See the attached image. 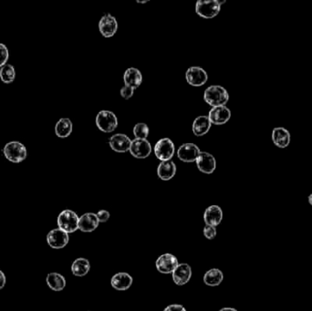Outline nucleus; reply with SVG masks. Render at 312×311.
I'll list each match as a JSON object with an SVG mask.
<instances>
[{
    "label": "nucleus",
    "instance_id": "1",
    "mask_svg": "<svg viewBox=\"0 0 312 311\" xmlns=\"http://www.w3.org/2000/svg\"><path fill=\"white\" fill-rule=\"evenodd\" d=\"M204 100L213 108L226 106L227 101H229V94L225 88L219 85H212L204 91Z\"/></svg>",
    "mask_w": 312,
    "mask_h": 311
},
{
    "label": "nucleus",
    "instance_id": "2",
    "mask_svg": "<svg viewBox=\"0 0 312 311\" xmlns=\"http://www.w3.org/2000/svg\"><path fill=\"white\" fill-rule=\"evenodd\" d=\"M3 154L5 158L9 162L19 164L27 158V148L20 142H9L3 148Z\"/></svg>",
    "mask_w": 312,
    "mask_h": 311
},
{
    "label": "nucleus",
    "instance_id": "3",
    "mask_svg": "<svg viewBox=\"0 0 312 311\" xmlns=\"http://www.w3.org/2000/svg\"><path fill=\"white\" fill-rule=\"evenodd\" d=\"M79 220L80 217L73 210L62 211L58 216V226L67 234L74 233L79 229Z\"/></svg>",
    "mask_w": 312,
    "mask_h": 311
},
{
    "label": "nucleus",
    "instance_id": "4",
    "mask_svg": "<svg viewBox=\"0 0 312 311\" xmlns=\"http://www.w3.org/2000/svg\"><path fill=\"white\" fill-rule=\"evenodd\" d=\"M221 10L217 0H199L195 5L196 14L204 19H213L217 17Z\"/></svg>",
    "mask_w": 312,
    "mask_h": 311
},
{
    "label": "nucleus",
    "instance_id": "5",
    "mask_svg": "<svg viewBox=\"0 0 312 311\" xmlns=\"http://www.w3.org/2000/svg\"><path fill=\"white\" fill-rule=\"evenodd\" d=\"M96 125L103 133H112L117 128V117L113 111L100 110L96 116Z\"/></svg>",
    "mask_w": 312,
    "mask_h": 311
},
{
    "label": "nucleus",
    "instance_id": "6",
    "mask_svg": "<svg viewBox=\"0 0 312 311\" xmlns=\"http://www.w3.org/2000/svg\"><path fill=\"white\" fill-rule=\"evenodd\" d=\"M176 148L171 139L163 138L156 142L154 146V154L156 158L162 162H167L172 158Z\"/></svg>",
    "mask_w": 312,
    "mask_h": 311
},
{
    "label": "nucleus",
    "instance_id": "7",
    "mask_svg": "<svg viewBox=\"0 0 312 311\" xmlns=\"http://www.w3.org/2000/svg\"><path fill=\"white\" fill-rule=\"evenodd\" d=\"M68 234L64 232L61 229H53L47 235L48 245L54 249L63 248L68 245Z\"/></svg>",
    "mask_w": 312,
    "mask_h": 311
},
{
    "label": "nucleus",
    "instance_id": "8",
    "mask_svg": "<svg viewBox=\"0 0 312 311\" xmlns=\"http://www.w3.org/2000/svg\"><path fill=\"white\" fill-rule=\"evenodd\" d=\"M130 152L138 159H145L151 154L152 146L147 139H134L131 141Z\"/></svg>",
    "mask_w": 312,
    "mask_h": 311
},
{
    "label": "nucleus",
    "instance_id": "9",
    "mask_svg": "<svg viewBox=\"0 0 312 311\" xmlns=\"http://www.w3.org/2000/svg\"><path fill=\"white\" fill-rule=\"evenodd\" d=\"M178 265L179 263L177 256H174L172 254H163L162 256H159L158 259L155 263L157 270L163 274H171Z\"/></svg>",
    "mask_w": 312,
    "mask_h": 311
},
{
    "label": "nucleus",
    "instance_id": "10",
    "mask_svg": "<svg viewBox=\"0 0 312 311\" xmlns=\"http://www.w3.org/2000/svg\"><path fill=\"white\" fill-rule=\"evenodd\" d=\"M187 83L194 87H201L207 82L206 71L199 67H191L186 73Z\"/></svg>",
    "mask_w": 312,
    "mask_h": 311
},
{
    "label": "nucleus",
    "instance_id": "11",
    "mask_svg": "<svg viewBox=\"0 0 312 311\" xmlns=\"http://www.w3.org/2000/svg\"><path fill=\"white\" fill-rule=\"evenodd\" d=\"M195 162L198 170L204 174H213L217 167V161L215 157L206 151H201Z\"/></svg>",
    "mask_w": 312,
    "mask_h": 311
},
{
    "label": "nucleus",
    "instance_id": "12",
    "mask_svg": "<svg viewBox=\"0 0 312 311\" xmlns=\"http://www.w3.org/2000/svg\"><path fill=\"white\" fill-rule=\"evenodd\" d=\"M199 148L195 143H184L177 151V157L184 163L195 162L200 154Z\"/></svg>",
    "mask_w": 312,
    "mask_h": 311
},
{
    "label": "nucleus",
    "instance_id": "13",
    "mask_svg": "<svg viewBox=\"0 0 312 311\" xmlns=\"http://www.w3.org/2000/svg\"><path fill=\"white\" fill-rule=\"evenodd\" d=\"M208 118L211 124L215 125H223L226 124L231 118V110L226 106L214 107L209 111Z\"/></svg>",
    "mask_w": 312,
    "mask_h": 311
},
{
    "label": "nucleus",
    "instance_id": "14",
    "mask_svg": "<svg viewBox=\"0 0 312 311\" xmlns=\"http://www.w3.org/2000/svg\"><path fill=\"white\" fill-rule=\"evenodd\" d=\"M131 143V139L122 133L114 134L109 140V144L111 149L117 152H126L130 151Z\"/></svg>",
    "mask_w": 312,
    "mask_h": 311
},
{
    "label": "nucleus",
    "instance_id": "15",
    "mask_svg": "<svg viewBox=\"0 0 312 311\" xmlns=\"http://www.w3.org/2000/svg\"><path fill=\"white\" fill-rule=\"evenodd\" d=\"M99 28L103 37H112L117 32V20L112 15H105L100 20Z\"/></svg>",
    "mask_w": 312,
    "mask_h": 311
},
{
    "label": "nucleus",
    "instance_id": "16",
    "mask_svg": "<svg viewBox=\"0 0 312 311\" xmlns=\"http://www.w3.org/2000/svg\"><path fill=\"white\" fill-rule=\"evenodd\" d=\"M192 277V268L186 263L177 265V268L172 272V280L178 286H183L189 282Z\"/></svg>",
    "mask_w": 312,
    "mask_h": 311
},
{
    "label": "nucleus",
    "instance_id": "17",
    "mask_svg": "<svg viewBox=\"0 0 312 311\" xmlns=\"http://www.w3.org/2000/svg\"><path fill=\"white\" fill-rule=\"evenodd\" d=\"M99 224H100V222H99L96 214L86 213L80 217L79 229L82 232L90 233V232H93L94 230H96V228L99 226Z\"/></svg>",
    "mask_w": 312,
    "mask_h": 311
},
{
    "label": "nucleus",
    "instance_id": "18",
    "mask_svg": "<svg viewBox=\"0 0 312 311\" xmlns=\"http://www.w3.org/2000/svg\"><path fill=\"white\" fill-rule=\"evenodd\" d=\"M272 141L279 148L284 149L290 145L291 135L287 129L283 127H276L272 132Z\"/></svg>",
    "mask_w": 312,
    "mask_h": 311
},
{
    "label": "nucleus",
    "instance_id": "19",
    "mask_svg": "<svg viewBox=\"0 0 312 311\" xmlns=\"http://www.w3.org/2000/svg\"><path fill=\"white\" fill-rule=\"evenodd\" d=\"M223 219V211L218 206H211L204 211V220L206 225L217 226Z\"/></svg>",
    "mask_w": 312,
    "mask_h": 311
},
{
    "label": "nucleus",
    "instance_id": "20",
    "mask_svg": "<svg viewBox=\"0 0 312 311\" xmlns=\"http://www.w3.org/2000/svg\"><path fill=\"white\" fill-rule=\"evenodd\" d=\"M111 285L116 290H127L132 285V278L125 272H120L114 275L111 279Z\"/></svg>",
    "mask_w": 312,
    "mask_h": 311
},
{
    "label": "nucleus",
    "instance_id": "21",
    "mask_svg": "<svg viewBox=\"0 0 312 311\" xmlns=\"http://www.w3.org/2000/svg\"><path fill=\"white\" fill-rule=\"evenodd\" d=\"M123 81L125 83V86L136 90L143 83V75L139 69L130 68L125 71L123 76Z\"/></svg>",
    "mask_w": 312,
    "mask_h": 311
},
{
    "label": "nucleus",
    "instance_id": "22",
    "mask_svg": "<svg viewBox=\"0 0 312 311\" xmlns=\"http://www.w3.org/2000/svg\"><path fill=\"white\" fill-rule=\"evenodd\" d=\"M211 122L208 118L207 116H198L193 123V133L195 136H204V134L209 132V130L211 128Z\"/></svg>",
    "mask_w": 312,
    "mask_h": 311
},
{
    "label": "nucleus",
    "instance_id": "23",
    "mask_svg": "<svg viewBox=\"0 0 312 311\" xmlns=\"http://www.w3.org/2000/svg\"><path fill=\"white\" fill-rule=\"evenodd\" d=\"M176 174H177V165L172 161L162 162L159 165L157 174L159 178L162 179L163 181L171 180Z\"/></svg>",
    "mask_w": 312,
    "mask_h": 311
},
{
    "label": "nucleus",
    "instance_id": "24",
    "mask_svg": "<svg viewBox=\"0 0 312 311\" xmlns=\"http://www.w3.org/2000/svg\"><path fill=\"white\" fill-rule=\"evenodd\" d=\"M47 285L49 288L54 291H61L66 287V279L62 275L52 272L47 276L46 279Z\"/></svg>",
    "mask_w": 312,
    "mask_h": 311
},
{
    "label": "nucleus",
    "instance_id": "25",
    "mask_svg": "<svg viewBox=\"0 0 312 311\" xmlns=\"http://www.w3.org/2000/svg\"><path fill=\"white\" fill-rule=\"evenodd\" d=\"M73 125L71 120L61 118L56 124L55 133L59 138H67L73 133Z\"/></svg>",
    "mask_w": 312,
    "mask_h": 311
},
{
    "label": "nucleus",
    "instance_id": "26",
    "mask_svg": "<svg viewBox=\"0 0 312 311\" xmlns=\"http://www.w3.org/2000/svg\"><path fill=\"white\" fill-rule=\"evenodd\" d=\"M91 269V264L86 258L80 257L77 258L76 260L72 265V272L74 276L76 277H84L86 276L89 271Z\"/></svg>",
    "mask_w": 312,
    "mask_h": 311
},
{
    "label": "nucleus",
    "instance_id": "27",
    "mask_svg": "<svg viewBox=\"0 0 312 311\" xmlns=\"http://www.w3.org/2000/svg\"><path fill=\"white\" fill-rule=\"evenodd\" d=\"M224 279V275L221 270L217 268H212L208 270L207 272L204 274V282L205 285L209 287H217L222 283Z\"/></svg>",
    "mask_w": 312,
    "mask_h": 311
},
{
    "label": "nucleus",
    "instance_id": "28",
    "mask_svg": "<svg viewBox=\"0 0 312 311\" xmlns=\"http://www.w3.org/2000/svg\"><path fill=\"white\" fill-rule=\"evenodd\" d=\"M16 79V69L14 68L13 65L6 64L2 68H0V80L2 83H13Z\"/></svg>",
    "mask_w": 312,
    "mask_h": 311
},
{
    "label": "nucleus",
    "instance_id": "29",
    "mask_svg": "<svg viewBox=\"0 0 312 311\" xmlns=\"http://www.w3.org/2000/svg\"><path fill=\"white\" fill-rule=\"evenodd\" d=\"M150 130L148 125L144 123L136 124L133 128V134L135 139H147L149 136Z\"/></svg>",
    "mask_w": 312,
    "mask_h": 311
},
{
    "label": "nucleus",
    "instance_id": "30",
    "mask_svg": "<svg viewBox=\"0 0 312 311\" xmlns=\"http://www.w3.org/2000/svg\"><path fill=\"white\" fill-rule=\"evenodd\" d=\"M9 58V49L3 43H0V68H2L5 65L8 64Z\"/></svg>",
    "mask_w": 312,
    "mask_h": 311
},
{
    "label": "nucleus",
    "instance_id": "31",
    "mask_svg": "<svg viewBox=\"0 0 312 311\" xmlns=\"http://www.w3.org/2000/svg\"><path fill=\"white\" fill-rule=\"evenodd\" d=\"M204 236L209 240H212L217 237V229L215 226L205 225L204 228Z\"/></svg>",
    "mask_w": 312,
    "mask_h": 311
},
{
    "label": "nucleus",
    "instance_id": "32",
    "mask_svg": "<svg viewBox=\"0 0 312 311\" xmlns=\"http://www.w3.org/2000/svg\"><path fill=\"white\" fill-rule=\"evenodd\" d=\"M121 95H122V98L123 99H125V100H129V99H131L132 95H133V92H134V90L131 87H128V86H123V87L121 89Z\"/></svg>",
    "mask_w": 312,
    "mask_h": 311
},
{
    "label": "nucleus",
    "instance_id": "33",
    "mask_svg": "<svg viewBox=\"0 0 312 311\" xmlns=\"http://www.w3.org/2000/svg\"><path fill=\"white\" fill-rule=\"evenodd\" d=\"M96 215H97V217H98V220H99L100 223H105L110 218V213L108 211L100 210Z\"/></svg>",
    "mask_w": 312,
    "mask_h": 311
},
{
    "label": "nucleus",
    "instance_id": "34",
    "mask_svg": "<svg viewBox=\"0 0 312 311\" xmlns=\"http://www.w3.org/2000/svg\"><path fill=\"white\" fill-rule=\"evenodd\" d=\"M163 311H186V307L182 305L174 304V305L166 306Z\"/></svg>",
    "mask_w": 312,
    "mask_h": 311
},
{
    "label": "nucleus",
    "instance_id": "35",
    "mask_svg": "<svg viewBox=\"0 0 312 311\" xmlns=\"http://www.w3.org/2000/svg\"><path fill=\"white\" fill-rule=\"evenodd\" d=\"M6 283H7V278L5 276L4 272L0 270V290L4 288Z\"/></svg>",
    "mask_w": 312,
    "mask_h": 311
},
{
    "label": "nucleus",
    "instance_id": "36",
    "mask_svg": "<svg viewBox=\"0 0 312 311\" xmlns=\"http://www.w3.org/2000/svg\"><path fill=\"white\" fill-rule=\"evenodd\" d=\"M219 311H237L235 308H233V307H223L222 309H220Z\"/></svg>",
    "mask_w": 312,
    "mask_h": 311
},
{
    "label": "nucleus",
    "instance_id": "37",
    "mask_svg": "<svg viewBox=\"0 0 312 311\" xmlns=\"http://www.w3.org/2000/svg\"><path fill=\"white\" fill-rule=\"evenodd\" d=\"M308 203H309V205H310V206H312V193H310V195H309V197H308Z\"/></svg>",
    "mask_w": 312,
    "mask_h": 311
}]
</instances>
